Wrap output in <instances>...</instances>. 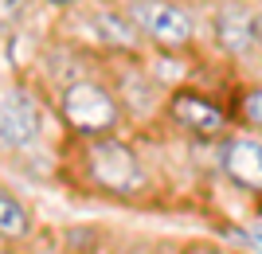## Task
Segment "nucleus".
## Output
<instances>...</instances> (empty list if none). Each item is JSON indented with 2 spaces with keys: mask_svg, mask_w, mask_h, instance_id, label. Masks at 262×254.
Wrapping results in <instances>:
<instances>
[{
  "mask_svg": "<svg viewBox=\"0 0 262 254\" xmlns=\"http://www.w3.org/2000/svg\"><path fill=\"white\" fill-rule=\"evenodd\" d=\"M121 8L161 59H200V20L188 0H121Z\"/></svg>",
  "mask_w": 262,
  "mask_h": 254,
  "instance_id": "1",
  "label": "nucleus"
},
{
  "mask_svg": "<svg viewBox=\"0 0 262 254\" xmlns=\"http://www.w3.org/2000/svg\"><path fill=\"white\" fill-rule=\"evenodd\" d=\"M59 118L78 137H106L125 125V106L118 90L98 78H71L59 90Z\"/></svg>",
  "mask_w": 262,
  "mask_h": 254,
  "instance_id": "2",
  "label": "nucleus"
},
{
  "mask_svg": "<svg viewBox=\"0 0 262 254\" xmlns=\"http://www.w3.org/2000/svg\"><path fill=\"white\" fill-rule=\"evenodd\" d=\"M82 165H86V176L94 180V188L110 192V196H121V199L145 192V184H149L137 149L129 141H121L118 133L82 137Z\"/></svg>",
  "mask_w": 262,
  "mask_h": 254,
  "instance_id": "3",
  "label": "nucleus"
},
{
  "mask_svg": "<svg viewBox=\"0 0 262 254\" xmlns=\"http://www.w3.org/2000/svg\"><path fill=\"white\" fill-rule=\"evenodd\" d=\"M161 113H164V122H172V129L188 133L196 141H223L235 129L231 110L215 94H208L200 86H168Z\"/></svg>",
  "mask_w": 262,
  "mask_h": 254,
  "instance_id": "4",
  "label": "nucleus"
},
{
  "mask_svg": "<svg viewBox=\"0 0 262 254\" xmlns=\"http://www.w3.org/2000/svg\"><path fill=\"white\" fill-rule=\"evenodd\" d=\"M254 0H211L208 4V39L223 59L231 63H251L258 59V39H254Z\"/></svg>",
  "mask_w": 262,
  "mask_h": 254,
  "instance_id": "5",
  "label": "nucleus"
},
{
  "mask_svg": "<svg viewBox=\"0 0 262 254\" xmlns=\"http://www.w3.org/2000/svg\"><path fill=\"white\" fill-rule=\"evenodd\" d=\"M78 32H86V39L106 55H121V59H141L145 47L137 24L125 16L121 4H78Z\"/></svg>",
  "mask_w": 262,
  "mask_h": 254,
  "instance_id": "6",
  "label": "nucleus"
},
{
  "mask_svg": "<svg viewBox=\"0 0 262 254\" xmlns=\"http://www.w3.org/2000/svg\"><path fill=\"white\" fill-rule=\"evenodd\" d=\"M219 168L235 188L262 196V137L258 133L231 129L219 141Z\"/></svg>",
  "mask_w": 262,
  "mask_h": 254,
  "instance_id": "7",
  "label": "nucleus"
},
{
  "mask_svg": "<svg viewBox=\"0 0 262 254\" xmlns=\"http://www.w3.org/2000/svg\"><path fill=\"white\" fill-rule=\"evenodd\" d=\"M35 137H39V106L32 102V94L8 90L0 98V141L8 149H24Z\"/></svg>",
  "mask_w": 262,
  "mask_h": 254,
  "instance_id": "8",
  "label": "nucleus"
},
{
  "mask_svg": "<svg viewBox=\"0 0 262 254\" xmlns=\"http://www.w3.org/2000/svg\"><path fill=\"white\" fill-rule=\"evenodd\" d=\"M227 110H231V122H235V129H243V133H258V137H262V78L235 82Z\"/></svg>",
  "mask_w": 262,
  "mask_h": 254,
  "instance_id": "9",
  "label": "nucleus"
},
{
  "mask_svg": "<svg viewBox=\"0 0 262 254\" xmlns=\"http://www.w3.org/2000/svg\"><path fill=\"white\" fill-rule=\"evenodd\" d=\"M28 235H32V215H28V207H24L16 196L0 192V239L16 243V239H28Z\"/></svg>",
  "mask_w": 262,
  "mask_h": 254,
  "instance_id": "10",
  "label": "nucleus"
},
{
  "mask_svg": "<svg viewBox=\"0 0 262 254\" xmlns=\"http://www.w3.org/2000/svg\"><path fill=\"white\" fill-rule=\"evenodd\" d=\"M28 4L32 0H0V32H12L28 16Z\"/></svg>",
  "mask_w": 262,
  "mask_h": 254,
  "instance_id": "11",
  "label": "nucleus"
},
{
  "mask_svg": "<svg viewBox=\"0 0 262 254\" xmlns=\"http://www.w3.org/2000/svg\"><path fill=\"white\" fill-rule=\"evenodd\" d=\"M184 254H235V250L223 243H211V239H192V243H184Z\"/></svg>",
  "mask_w": 262,
  "mask_h": 254,
  "instance_id": "12",
  "label": "nucleus"
},
{
  "mask_svg": "<svg viewBox=\"0 0 262 254\" xmlns=\"http://www.w3.org/2000/svg\"><path fill=\"white\" fill-rule=\"evenodd\" d=\"M235 239H243V243H251L254 250H262V227H254V231H235Z\"/></svg>",
  "mask_w": 262,
  "mask_h": 254,
  "instance_id": "13",
  "label": "nucleus"
},
{
  "mask_svg": "<svg viewBox=\"0 0 262 254\" xmlns=\"http://www.w3.org/2000/svg\"><path fill=\"white\" fill-rule=\"evenodd\" d=\"M43 4H51V8H59V12H71V8H78L82 0H43Z\"/></svg>",
  "mask_w": 262,
  "mask_h": 254,
  "instance_id": "14",
  "label": "nucleus"
},
{
  "mask_svg": "<svg viewBox=\"0 0 262 254\" xmlns=\"http://www.w3.org/2000/svg\"><path fill=\"white\" fill-rule=\"evenodd\" d=\"M254 39H258V59H262V4H258V16H254Z\"/></svg>",
  "mask_w": 262,
  "mask_h": 254,
  "instance_id": "15",
  "label": "nucleus"
},
{
  "mask_svg": "<svg viewBox=\"0 0 262 254\" xmlns=\"http://www.w3.org/2000/svg\"><path fill=\"white\" fill-rule=\"evenodd\" d=\"M0 254H24V250H0Z\"/></svg>",
  "mask_w": 262,
  "mask_h": 254,
  "instance_id": "16",
  "label": "nucleus"
}]
</instances>
